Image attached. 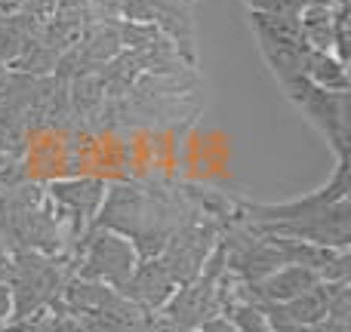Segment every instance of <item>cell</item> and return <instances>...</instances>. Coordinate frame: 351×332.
<instances>
[{"instance_id":"cell-14","label":"cell","mask_w":351,"mask_h":332,"mask_svg":"<svg viewBox=\"0 0 351 332\" xmlns=\"http://www.w3.org/2000/svg\"><path fill=\"white\" fill-rule=\"evenodd\" d=\"M250 12H271V16H299L305 0H243Z\"/></svg>"},{"instance_id":"cell-17","label":"cell","mask_w":351,"mask_h":332,"mask_svg":"<svg viewBox=\"0 0 351 332\" xmlns=\"http://www.w3.org/2000/svg\"><path fill=\"white\" fill-rule=\"evenodd\" d=\"M188 3H191V0H188Z\"/></svg>"},{"instance_id":"cell-6","label":"cell","mask_w":351,"mask_h":332,"mask_svg":"<svg viewBox=\"0 0 351 332\" xmlns=\"http://www.w3.org/2000/svg\"><path fill=\"white\" fill-rule=\"evenodd\" d=\"M247 228V225H243ZM253 234H271V237H287V240H305L315 246L327 249H348L351 243V200H339L321 216L299 218V222H271V225H256L250 228Z\"/></svg>"},{"instance_id":"cell-10","label":"cell","mask_w":351,"mask_h":332,"mask_svg":"<svg viewBox=\"0 0 351 332\" xmlns=\"http://www.w3.org/2000/svg\"><path fill=\"white\" fill-rule=\"evenodd\" d=\"M121 47H123L121 28H117V25L99 22V25H93V28H84L80 40L74 43L65 55H77V59L90 68H105L117 53H121Z\"/></svg>"},{"instance_id":"cell-12","label":"cell","mask_w":351,"mask_h":332,"mask_svg":"<svg viewBox=\"0 0 351 332\" xmlns=\"http://www.w3.org/2000/svg\"><path fill=\"white\" fill-rule=\"evenodd\" d=\"M299 28L311 49L333 53V6L327 3H305L299 12Z\"/></svg>"},{"instance_id":"cell-5","label":"cell","mask_w":351,"mask_h":332,"mask_svg":"<svg viewBox=\"0 0 351 332\" xmlns=\"http://www.w3.org/2000/svg\"><path fill=\"white\" fill-rule=\"evenodd\" d=\"M284 90L299 108H305L311 123L333 142L336 154L346 157L348 154V92L321 90V86H315L308 77L293 80Z\"/></svg>"},{"instance_id":"cell-16","label":"cell","mask_w":351,"mask_h":332,"mask_svg":"<svg viewBox=\"0 0 351 332\" xmlns=\"http://www.w3.org/2000/svg\"><path fill=\"white\" fill-rule=\"evenodd\" d=\"M305 3H327V6H333V3H339V0H305Z\"/></svg>"},{"instance_id":"cell-15","label":"cell","mask_w":351,"mask_h":332,"mask_svg":"<svg viewBox=\"0 0 351 332\" xmlns=\"http://www.w3.org/2000/svg\"><path fill=\"white\" fill-rule=\"evenodd\" d=\"M12 323V296H10V286L0 283V329Z\"/></svg>"},{"instance_id":"cell-13","label":"cell","mask_w":351,"mask_h":332,"mask_svg":"<svg viewBox=\"0 0 351 332\" xmlns=\"http://www.w3.org/2000/svg\"><path fill=\"white\" fill-rule=\"evenodd\" d=\"M225 314L231 317V323L237 327V332H278L271 327V320L265 317V311L253 302H243V298L234 296L231 290V302L225 305Z\"/></svg>"},{"instance_id":"cell-7","label":"cell","mask_w":351,"mask_h":332,"mask_svg":"<svg viewBox=\"0 0 351 332\" xmlns=\"http://www.w3.org/2000/svg\"><path fill=\"white\" fill-rule=\"evenodd\" d=\"M121 12L130 22L154 25L160 34L173 40L176 49L185 47V55L191 59V16H188V0H121Z\"/></svg>"},{"instance_id":"cell-2","label":"cell","mask_w":351,"mask_h":332,"mask_svg":"<svg viewBox=\"0 0 351 332\" xmlns=\"http://www.w3.org/2000/svg\"><path fill=\"white\" fill-rule=\"evenodd\" d=\"M6 286L12 296V320L31 317L43 308H53L65 290L62 261L56 255H43L34 249H12Z\"/></svg>"},{"instance_id":"cell-9","label":"cell","mask_w":351,"mask_h":332,"mask_svg":"<svg viewBox=\"0 0 351 332\" xmlns=\"http://www.w3.org/2000/svg\"><path fill=\"white\" fill-rule=\"evenodd\" d=\"M121 292L136 308H142L145 314H154L176 292V283L170 280V274L164 271V265L158 261V255H154V259H139L133 277L121 286Z\"/></svg>"},{"instance_id":"cell-4","label":"cell","mask_w":351,"mask_h":332,"mask_svg":"<svg viewBox=\"0 0 351 332\" xmlns=\"http://www.w3.org/2000/svg\"><path fill=\"white\" fill-rule=\"evenodd\" d=\"M348 191H351V181H348V154H346V157H339V164H336V173H333V179H330V185L317 188L315 194L287 200V203H243L241 216H234V218L241 225H247V228L271 225V222H299V218L321 216V212L330 209L333 203L346 200Z\"/></svg>"},{"instance_id":"cell-8","label":"cell","mask_w":351,"mask_h":332,"mask_svg":"<svg viewBox=\"0 0 351 332\" xmlns=\"http://www.w3.org/2000/svg\"><path fill=\"white\" fill-rule=\"evenodd\" d=\"M108 188L96 179H74V181H56L47 191L53 200V216L59 222H71V234H84L86 225L96 222V212L105 200Z\"/></svg>"},{"instance_id":"cell-11","label":"cell","mask_w":351,"mask_h":332,"mask_svg":"<svg viewBox=\"0 0 351 332\" xmlns=\"http://www.w3.org/2000/svg\"><path fill=\"white\" fill-rule=\"evenodd\" d=\"M305 77L315 86L330 92H348V62L336 59L333 53H321V49H308L305 59Z\"/></svg>"},{"instance_id":"cell-3","label":"cell","mask_w":351,"mask_h":332,"mask_svg":"<svg viewBox=\"0 0 351 332\" xmlns=\"http://www.w3.org/2000/svg\"><path fill=\"white\" fill-rule=\"evenodd\" d=\"M136 265H139V253L117 231L96 228L86 240H80V265H77L80 280H93V283L121 290L133 277Z\"/></svg>"},{"instance_id":"cell-1","label":"cell","mask_w":351,"mask_h":332,"mask_svg":"<svg viewBox=\"0 0 351 332\" xmlns=\"http://www.w3.org/2000/svg\"><path fill=\"white\" fill-rule=\"evenodd\" d=\"M194 206L182 194H158L145 188H111L96 212V228L123 234L136 246L139 259H154L167 240L194 216Z\"/></svg>"}]
</instances>
